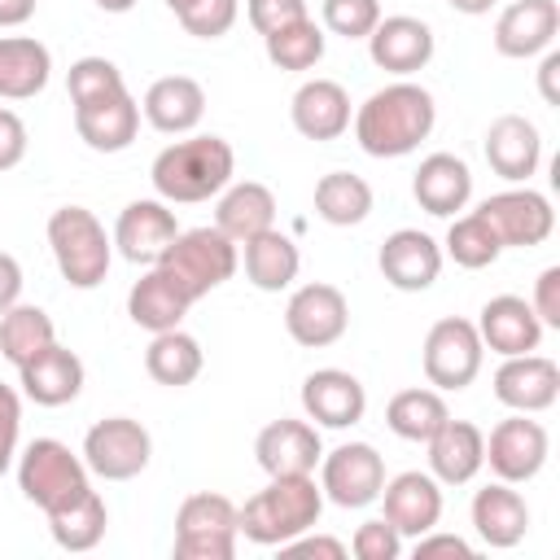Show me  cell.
I'll list each match as a JSON object with an SVG mask.
<instances>
[{
	"instance_id": "cell-1",
	"label": "cell",
	"mask_w": 560,
	"mask_h": 560,
	"mask_svg": "<svg viewBox=\"0 0 560 560\" xmlns=\"http://www.w3.org/2000/svg\"><path fill=\"white\" fill-rule=\"evenodd\" d=\"M354 140L368 158H407L420 149V140H429L433 122H438V105L433 92L411 83V79H394L385 88H376L359 109H354Z\"/></svg>"
},
{
	"instance_id": "cell-2",
	"label": "cell",
	"mask_w": 560,
	"mask_h": 560,
	"mask_svg": "<svg viewBox=\"0 0 560 560\" xmlns=\"http://www.w3.org/2000/svg\"><path fill=\"white\" fill-rule=\"evenodd\" d=\"M236 175V153L223 136H184L175 144H166L153 166V192L171 206H197L219 197Z\"/></svg>"
},
{
	"instance_id": "cell-3",
	"label": "cell",
	"mask_w": 560,
	"mask_h": 560,
	"mask_svg": "<svg viewBox=\"0 0 560 560\" xmlns=\"http://www.w3.org/2000/svg\"><path fill=\"white\" fill-rule=\"evenodd\" d=\"M319 512H324V490L315 472L271 477L258 494L245 499V508H236V534H245L254 547H280L315 529Z\"/></svg>"
},
{
	"instance_id": "cell-4",
	"label": "cell",
	"mask_w": 560,
	"mask_h": 560,
	"mask_svg": "<svg viewBox=\"0 0 560 560\" xmlns=\"http://www.w3.org/2000/svg\"><path fill=\"white\" fill-rule=\"evenodd\" d=\"M48 249L70 289H96L114 262V236L88 206H61L48 214Z\"/></svg>"
},
{
	"instance_id": "cell-5",
	"label": "cell",
	"mask_w": 560,
	"mask_h": 560,
	"mask_svg": "<svg viewBox=\"0 0 560 560\" xmlns=\"http://www.w3.org/2000/svg\"><path fill=\"white\" fill-rule=\"evenodd\" d=\"M18 490L26 503H35L44 516L79 503L92 490V472L83 455H74L57 438H35L18 455Z\"/></svg>"
},
{
	"instance_id": "cell-6",
	"label": "cell",
	"mask_w": 560,
	"mask_h": 560,
	"mask_svg": "<svg viewBox=\"0 0 560 560\" xmlns=\"http://www.w3.org/2000/svg\"><path fill=\"white\" fill-rule=\"evenodd\" d=\"M158 267H166V271L188 289V298L201 302L210 289H219V284H228V280L236 276V267H241V245L228 241L214 223H210V228H188V232H179V236L171 241V249L158 258Z\"/></svg>"
},
{
	"instance_id": "cell-7",
	"label": "cell",
	"mask_w": 560,
	"mask_h": 560,
	"mask_svg": "<svg viewBox=\"0 0 560 560\" xmlns=\"http://www.w3.org/2000/svg\"><path fill=\"white\" fill-rule=\"evenodd\" d=\"M236 503L228 494H188L175 512V560H232L236 556Z\"/></svg>"
},
{
	"instance_id": "cell-8",
	"label": "cell",
	"mask_w": 560,
	"mask_h": 560,
	"mask_svg": "<svg viewBox=\"0 0 560 560\" xmlns=\"http://www.w3.org/2000/svg\"><path fill=\"white\" fill-rule=\"evenodd\" d=\"M481 359H486V346L477 337V324L464 315H446L424 332V350H420L424 381L442 394L468 389L481 372Z\"/></svg>"
},
{
	"instance_id": "cell-9",
	"label": "cell",
	"mask_w": 560,
	"mask_h": 560,
	"mask_svg": "<svg viewBox=\"0 0 560 560\" xmlns=\"http://www.w3.org/2000/svg\"><path fill=\"white\" fill-rule=\"evenodd\" d=\"M153 438L131 416H105L83 433V464L101 481H131L149 468Z\"/></svg>"
},
{
	"instance_id": "cell-10",
	"label": "cell",
	"mask_w": 560,
	"mask_h": 560,
	"mask_svg": "<svg viewBox=\"0 0 560 560\" xmlns=\"http://www.w3.org/2000/svg\"><path fill=\"white\" fill-rule=\"evenodd\" d=\"M385 486V459L372 442H341L328 455H319V490L337 508H368L381 499Z\"/></svg>"
},
{
	"instance_id": "cell-11",
	"label": "cell",
	"mask_w": 560,
	"mask_h": 560,
	"mask_svg": "<svg viewBox=\"0 0 560 560\" xmlns=\"http://www.w3.org/2000/svg\"><path fill=\"white\" fill-rule=\"evenodd\" d=\"M284 328L298 346L306 350H324L332 341L346 337L350 328V302L337 284L328 280H311V284H298L284 302Z\"/></svg>"
},
{
	"instance_id": "cell-12",
	"label": "cell",
	"mask_w": 560,
	"mask_h": 560,
	"mask_svg": "<svg viewBox=\"0 0 560 560\" xmlns=\"http://www.w3.org/2000/svg\"><path fill=\"white\" fill-rule=\"evenodd\" d=\"M477 214L494 228L503 249H534L556 232V210L538 188H503L477 206Z\"/></svg>"
},
{
	"instance_id": "cell-13",
	"label": "cell",
	"mask_w": 560,
	"mask_h": 560,
	"mask_svg": "<svg viewBox=\"0 0 560 560\" xmlns=\"http://www.w3.org/2000/svg\"><path fill=\"white\" fill-rule=\"evenodd\" d=\"M547 455H551V438H547V429H542L538 420H529L525 411H512V416L499 420V424L490 429V438H486V464H490V472H494L499 481H508V486L534 481V477L542 472Z\"/></svg>"
},
{
	"instance_id": "cell-14",
	"label": "cell",
	"mask_w": 560,
	"mask_h": 560,
	"mask_svg": "<svg viewBox=\"0 0 560 560\" xmlns=\"http://www.w3.org/2000/svg\"><path fill=\"white\" fill-rule=\"evenodd\" d=\"M442 262H446L442 245L429 232H420V228L389 232L381 241V254H376V267H381L385 284L398 289V293H424V289H433V280L442 276Z\"/></svg>"
},
{
	"instance_id": "cell-15",
	"label": "cell",
	"mask_w": 560,
	"mask_h": 560,
	"mask_svg": "<svg viewBox=\"0 0 560 560\" xmlns=\"http://www.w3.org/2000/svg\"><path fill=\"white\" fill-rule=\"evenodd\" d=\"M175 236H179V223H175L171 201H162V197L127 201L122 214H118V223H114V245L136 267H153L171 249Z\"/></svg>"
},
{
	"instance_id": "cell-16",
	"label": "cell",
	"mask_w": 560,
	"mask_h": 560,
	"mask_svg": "<svg viewBox=\"0 0 560 560\" xmlns=\"http://www.w3.org/2000/svg\"><path fill=\"white\" fill-rule=\"evenodd\" d=\"M494 398L508 407V411H525V416H538L547 407H556L560 398V368L556 359L547 354H508L499 368H494Z\"/></svg>"
},
{
	"instance_id": "cell-17",
	"label": "cell",
	"mask_w": 560,
	"mask_h": 560,
	"mask_svg": "<svg viewBox=\"0 0 560 560\" xmlns=\"http://www.w3.org/2000/svg\"><path fill=\"white\" fill-rule=\"evenodd\" d=\"M433 48H438L433 26L420 22V18H411V13H389V18H381V22L372 26V35H368V57H372V66H381L385 74H398V79L424 70V66L433 61Z\"/></svg>"
},
{
	"instance_id": "cell-18",
	"label": "cell",
	"mask_w": 560,
	"mask_h": 560,
	"mask_svg": "<svg viewBox=\"0 0 560 560\" xmlns=\"http://www.w3.org/2000/svg\"><path fill=\"white\" fill-rule=\"evenodd\" d=\"M302 411L315 429H350L368 411V389L346 368H315L302 381Z\"/></svg>"
},
{
	"instance_id": "cell-19",
	"label": "cell",
	"mask_w": 560,
	"mask_h": 560,
	"mask_svg": "<svg viewBox=\"0 0 560 560\" xmlns=\"http://www.w3.org/2000/svg\"><path fill=\"white\" fill-rule=\"evenodd\" d=\"M324 455V442H319V429L311 420H293V416H280L271 424L258 429L254 438V459L267 477H298V472H315Z\"/></svg>"
},
{
	"instance_id": "cell-20",
	"label": "cell",
	"mask_w": 560,
	"mask_h": 560,
	"mask_svg": "<svg viewBox=\"0 0 560 560\" xmlns=\"http://www.w3.org/2000/svg\"><path fill=\"white\" fill-rule=\"evenodd\" d=\"M381 503H385V521L402 538H420V534L438 529V521H442V481L433 472L407 468L398 477H385Z\"/></svg>"
},
{
	"instance_id": "cell-21",
	"label": "cell",
	"mask_w": 560,
	"mask_h": 560,
	"mask_svg": "<svg viewBox=\"0 0 560 560\" xmlns=\"http://www.w3.org/2000/svg\"><path fill=\"white\" fill-rule=\"evenodd\" d=\"M74 131L92 153H122L140 131V101L127 88L83 101L74 105Z\"/></svg>"
},
{
	"instance_id": "cell-22",
	"label": "cell",
	"mask_w": 560,
	"mask_h": 560,
	"mask_svg": "<svg viewBox=\"0 0 560 560\" xmlns=\"http://www.w3.org/2000/svg\"><path fill=\"white\" fill-rule=\"evenodd\" d=\"M560 35V4L556 0H512L494 22V52L525 61L556 44Z\"/></svg>"
},
{
	"instance_id": "cell-23",
	"label": "cell",
	"mask_w": 560,
	"mask_h": 560,
	"mask_svg": "<svg viewBox=\"0 0 560 560\" xmlns=\"http://www.w3.org/2000/svg\"><path fill=\"white\" fill-rule=\"evenodd\" d=\"M486 162L499 179L508 184H525L529 175H538L542 166V136L525 114H499L486 127Z\"/></svg>"
},
{
	"instance_id": "cell-24",
	"label": "cell",
	"mask_w": 560,
	"mask_h": 560,
	"mask_svg": "<svg viewBox=\"0 0 560 560\" xmlns=\"http://www.w3.org/2000/svg\"><path fill=\"white\" fill-rule=\"evenodd\" d=\"M477 337H481V346L486 350H494V354H529V350H538V341H542V319L534 315V306L525 302V298H516V293H499V298H490L481 311H477Z\"/></svg>"
},
{
	"instance_id": "cell-25",
	"label": "cell",
	"mask_w": 560,
	"mask_h": 560,
	"mask_svg": "<svg viewBox=\"0 0 560 560\" xmlns=\"http://www.w3.org/2000/svg\"><path fill=\"white\" fill-rule=\"evenodd\" d=\"M18 385L35 407H66L83 389V359L61 341H48L39 354H31L18 368Z\"/></svg>"
},
{
	"instance_id": "cell-26",
	"label": "cell",
	"mask_w": 560,
	"mask_h": 560,
	"mask_svg": "<svg viewBox=\"0 0 560 560\" xmlns=\"http://www.w3.org/2000/svg\"><path fill=\"white\" fill-rule=\"evenodd\" d=\"M411 197L433 219H455L472 201V171L455 153H429L411 175Z\"/></svg>"
},
{
	"instance_id": "cell-27",
	"label": "cell",
	"mask_w": 560,
	"mask_h": 560,
	"mask_svg": "<svg viewBox=\"0 0 560 560\" xmlns=\"http://www.w3.org/2000/svg\"><path fill=\"white\" fill-rule=\"evenodd\" d=\"M140 114L162 136H188L201 122V114H206V88L192 74L153 79L144 101H140Z\"/></svg>"
},
{
	"instance_id": "cell-28",
	"label": "cell",
	"mask_w": 560,
	"mask_h": 560,
	"mask_svg": "<svg viewBox=\"0 0 560 560\" xmlns=\"http://www.w3.org/2000/svg\"><path fill=\"white\" fill-rule=\"evenodd\" d=\"M192 311V298L188 289L166 271V267H149L131 289H127V315L136 328L144 332H166V328H179V319Z\"/></svg>"
},
{
	"instance_id": "cell-29",
	"label": "cell",
	"mask_w": 560,
	"mask_h": 560,
	"mask_svg": "<svg viewBox=\"0 0 560 560\" xmlns=\"http://www.w3.org/2000/svg\"><path fill=\"white\" fill-rule=\"evenodd\" d=\"M289 118L306 140H337L350 131V92L337 79H306L289 101Z\"/></svg>"
},
{
	"instance_id": "cell-30",
	"label": "cell",
	"mask_w": 560,
	"mask_h": 560,
	"mask_svg": "<svg viewBox=\"0 0 560 560\" xmlns=\"http://www.w3.org/2000/svg\"><path fill=\"white\" fill-rule=\"evenodd\" d=\"M429 446V472L442 486H468L486 464V433L472 420H442V429L424 442Z\"/></svg>"
},
{
	"instance_id": "cell-31",
	"label": "cell",
	"mask_w": 560,
	"mask_h": 560,
	"mask_svg": "<svg viewBox=\"0 0 560 560\" xmlns=\"http://www.w3.org/2000/svg\"><path fill=\"white\" fill-rule=\"evenodd\" d=\"M472 529L486 547H516L525 534H529V503L521 490H512L508 481H490L472 494Z\"/></svg>"
},
{
	"instance_id": "cell-32",
	"label": "cell",
	"mask_w": 560,
	"mask_h": 560,
	"mask_svg": "<svg viewBox=\"0 0 560 560\" xmlns=\"http://www.w3.org/2000/svg\"><path fill=\"white\" fill-rule=\"evenodd\" d=\"M214 228H219L228 241L245 245L249 236L276 228V192H271L267 184H258V179L228 184V188L219 192V206H214Z\"/></svg>"
},
{
	"instance_id": "cell-33",
	"label": "cell",
	"mask_w": 560,
	"mask_h": 560,
	"mask_svg": "<svg viewBox=\"0 0 560 560\" xmlns=\"http://www.w3.org/2000/svg\"><path fill=\"white\" fill-rule=\"evenodd\" d=\"M52 79V52L35 35H0V101H31Z\"/></svg>"
},
{
	"instance_id": "cell-34",
	"label": "cell",
	"mask_w": 560,
	"mask_h": 560,
	"mask_svg": "<svg viewBox=\"0 0 560 560\" xmlns=\"http://www.w3.org/2000/svg\"><path fill=\"white\" fill-rule=\"evenodd\" d=\"M241 262H245V280L258 293H280L298 280L302 271V254L293 245V236H284L280 228H267L258 236H249L241 245Z\"/></svg>"
},
{
	"instance_id": "cell-35",
	"label": "cell",
	"mask_w": 560,
	"mask_h": 560,
	"mask_svg": "<svg viewBox=\"0 0 560 560\" xmlns=\"http://www.w3.org/2000/svg\"><path fill=\"white\" fill-rule=\"evenodd\" d=\"M206 368V354H201V341L184 328H166V332H153L149 350H144V372L166 385V389H184L201 376Z\"/></svg>"
},
{
	"instance_id": "cell-36",
	"label": "cell",
	"mask_w": 560,
	"mask_h": 560,
	"mask_svg": "<svg viewBox=\"0 0 560 560\" xmlns=\"http://www.w3.org/2000/svg\"><path fill=\"white\" fill-rule=\"evenodd\" d=\"M315 214L332 228H354L372 214V184L354 171H328L315 184Z\"/></svg>"
},
{
	"instance_id": "cell-37",
	"label": "cell",
	"mask_w": 560,
	"mask_h": 560,
	"mask_svg": "<svg viewBox=\"0 0 560 560\" xmlns=\"http://www.w3.org/2000/svg\"><path fill=\"white\" fill-rule=\"evenodd\" d=\"M451 411H446V398H442V389H398L394 398H389V407H385V424H389V433L394 438H402V442H429L438 429H442V420H446Z\"/></svg>"
},
{
	"instance_id": "cell-38",
	"label": "cell",
	"mask_w": 560,
	"mask_h": 560,
	"mask_svg": "<svg viewBox=\"0 0 560 560\" xmlns=\"http://www.w3.org/2000/svg\"><path fill=\"white\" fill-rule=\"evenodd\" d=\"M48 341H57V328H52V315L44 306H31V302H13L4 315H0V359H9L13 368H22L31 354H39Z\"/></svg>"
},
{
	"instance_id": "cell-39",
	"label": "cell",
	"mask_w": 560,
	"mask_h": 560,
	"mask_svg": "<svg viewBox=\"0 0 560 560\" xmlns=\"http://www.w3.org/2000/svg\"><path fill=\"white\" fill-rule=\"evenodd\" d=\"M105 525H109V508L96 490H88L79 503L61 512H48V534L61 551H92L105 538Z\"/></svg>"
},
{
	"instance_id": "cell-40",
	"label": "cell",
	"mask_w": 560,
	"mask_h": 560,
	"mask_svg": "<svg viewBox=\"0 0 560 560\" xmlns=\"http://www.w3.org/2000/svg\"><path fill=\"white\" fill-rule=\"evenodd\" d=\"M324 44H328V35H324V26L315 18H298V22L262 35L267 61L276 70H311V66H319L324 61Z\"/></svg>"
},
{
	"instance_id": "cell-41",
	"label": "cell",
	"mask_w": 560,
	"mask_h": 560,
	"mask_svg": "<svg viewBox=\"0 0 560 560\" xmlns=\"http://www.w3.org/2000/svg\"><path fill=\"white\" fill-rule=\"evenodd\" d=\"M442 254H446L455 267H464V271H481V267H490V262L503 254V245H499L494 228H490L477 210H468V214H455V219H451L446 241H442Z\"/></svg>"
},
{
	"instance_id": "cell-42",
	"label": "cell",
	"mask_w": 560,
	"mask_h": 560,
	"mask_svg": "<svg viewBox=\"0 0 560 560\" xmlns=\"http://www.w3.org/2000/svg\"><path fill=\"white\" fill-rule=\"evenodd\" d=\"M66 88H70V105H83V101H96L105 92L127 88V79L109 57H79L66 70Z\"/></svg>"
},
{
	"instance_id": "cell-43",
	"label": "cell",
	"mask_w": 560,
	"mask_h": 560,
	"mask_svg": "<svg viewBox=\"0 0 560 560\" xmlns=\"http://www.w3.org/2000/svg\"><path fill=\"white\" fill-rule=\"evenodd\" d=\"M381 0H319V22L328 35L341 39H368L372 26L381 22Z\"/></svg>"
},
{
	"instance_id": "cell-44",
	"label": "cell",
	"mask_w": 560,
	"mask_h": 560,
	"mask_svg": "<svg viewBox=\"0 0 560 560\" xmlns=\"http://www.w3.org/2000/svg\"><path fill=\"white\" fill-rule=\"evenodd\" d=\"M236 13H241V0H192L179 13V26L197 39H219L236 26Z\"/></svg>"
},
{
	"instance_id": "cell-45",
	"label": "cell",
	"mask_w": 560,
	"mask_h": 560,
	"mask_svg": "<svg viewBox=\"0 0 560 560\" xmlns=\"http://www.w3.org/2000/svg\"><path fill=\"white\" fill-rule=\"evenodd\" d=\"M350 551H354V560H398L402 556V534L385 516H376V521H363L354 529Z\"/></svg>"
},
{
	"instance_id": "cell-46",
	"label": "cell",
	"mask_w": 560,
	"mask_h": 560,
	"mask_svg": "<svg viewBox=\"0 0 560 560\" xmlns=\"http://www.w3.org/2000/svg\"><path fill=\"white\" fill-rule=\"evenodd\" d=\"M245 18L258 35H271L298 18H311L306 13V0H245Z\"/></svg>"
},
{
	"instance_id": "cell-47",
	"label": "cell",
	"mask_w": 560,
	"mask_h": 560,
	"mask_svg": "<svg viewBox=\"0 0 560 560\" xmlns=\"http://www.w3.org/2000/svg\"><path fill=\"white\" fill-rule=\"evenodd\" d=\"M18 433H22V398L13 385H0V477L18 459Z\"/></svg>"
},
{
	"instance_id": "cell-48",
	"label": "cell",
	"mask_w": 560,
	"mask_h": 560,
	"mask_svg": "<svg viewBox=\"0 0 560 560\" xmlns=\"http://www.w3.org/2000/svg\"><path fill=\"white\" fill-rule=\"evenodd\" d=\"M529 306H534V315L542 319V328H560V267H542V271H538Z\"/></svg>"
},
{
	"instance_id": "cell-49",
	"label": "cell",
	"mask_w": 560,
	"mask_h": 560,
	"mask_svg": "<svg viewBox=\"0 0 560 560\" xmlns=\"http://www.w3.org/2000/svg\"><path fill=\"white\" fill-rule=\"evenodd\" d=\"M280 556L298 560V556H315V560H346V542L341 538H328V534H298L289 542H280Z\"/></svg>"
},
{
	"instance_id": "cell-50",
	"label": "cell",
	"mask_w": 560,
	"mask_h": 560,
	"mask_svg": "<svg viewBox=\"0 0 560 560\" xmlns=\"http://www.w3.org/2000/svg\"><path fill=\"white\" fill-rule=\"evenodd\" d=\"M26 158V122L0 105V171H13Z\"/></svg>"
},
{
	"instance_id": "cell-51",
	"label": "cell",
	"mask_w": 560,
	"mask_h": 560,
	"mask_svg": "<svg viewBox=\"0 0 560 560\" xmlns=\"http://www.w3.org/2000/svg\"><path fill=\"white\" fill-rule=\"evenodd\" d=\"M433 556H459V560H472L477 551H472V542L459 538V534H438V529H429V534L416 538V560H433Z\"/></svg>"
},
{
	"instance_id": "cell-52",
	"label": "cell",
	"mask_w": 560,
	"mask_h": 560,
	"mask_svg": "<svg viewBox=\"0 0 560 560\" xmlns=\"http://www.w3.org/2000/svg\"><path fill=\"white\" fill-rule=\"evenodd\" d=\"M542 61H538V96L547 101V105H560V52L556 48H547V52H538Z\"/></svg>"
},
{
	"instance_id": "cell-53",
	"label": "cell",
	"mask_w": 560,
	"mask_h": 560,
	"mask_svg": "<svg viewBox=\"0 0 560 560\" xmlns=\"http://www.w3.org/2000/svg\"><path fill=\"white\" fill-rule=\"evenodd\" d=\"M13 302H22V267H18L13 254H0V315Z\"/></svg>"
},
{
	"instance_id": "cell-54",
	"label": "cell",
	"mask_w": 560,
	"mask_h": 560,
	"mask_svg": "<svg viewBox=\"0 0 560 560\" xmlns=\"http://www.w3.org/2000/svg\"><path fill=\"white\" fill-rule=\"evenodd\" d=\"M35 13V0H0V26H22Z\"/></svg>"
},
{
	"instance_id": "cell-55",
	"label": "cell",
	"mask_w": 560,
	"mask_h": 560,
	"mask_svg": "<svg viewBox=\"0 0 560 560\" xmlns=\"http://www.w3.org/2000/svg\"><path fill=\"white\" fill-rule=\"evenodd\" d=\"M499 0H451V9L455 13H468V18H481V13H490Z\"/></svg>"
},
{
	"instance_id": "cell-56",
	"label": "cell",
	"mask_w": 560,
	"mask_h": 560,
	"mask_svg": "<svg viewBox=\"0 0 560 560\" xmlns=\"http://www.w3.org/2000/svg\"><path fill=\"white\" fill-rule=\"evenodd\" d=\"M101 13H131L136 9V0H92Z\"/></svg>"
},
{
	"instance_id": "cell-57",
	"label": "cell",
	"mask_w": 560,
	"mask_h": 560,
	"mask_svg": "<svg viewBox=\"0 0 560 560\" xmlns=\"http://www.w3.org/2000/svg\"><path fill=\"white\" fill-rule=\"evenodd\" d=\"M188 4H192V0H166V9H171V13H175V18H179V13H184V9H188Z\"/></svg>"
}]
</instances>
